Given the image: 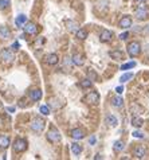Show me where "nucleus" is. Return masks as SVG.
<instances>
[{
    "instance_id": "27",
    "label": "nucleus",
    "mask_w": 149,
    "mask_h": 160,
    "mask_svg": "<svg viewBox=\"0 0 149 160\" xmlns=\"http://www.w3.org/2000/svg\"><path fill=\"white\" fill-rule=\"evenodd\" d=\"M75 35H77V38H78L79 41H85V39L88 38V31L83 30V28H79L78 31L75 32Z\"/></svg>"
},
{
    "instance_id": "20",
    "label": "nucleus",
    "mask_w": 149,
    "mask_h": 160,
    "mask_svg": "<svg viewBox=\"0 0 149 160\" xmlns=\"http://www.w3.org/2000/svg\"><path fill=\"white\" fill-rule=\"evenodd\" d=\"M0 36H1L3 39H8L9 36H11V31H9V28L7 26L0 27Z\"/></svg>"
},
{
    "instance_id": "26",
    "label": "nucleus",
    "mask_w": 149,
    "mask_h": 160,
    "mask_svg": "<svg viewBox=\"0 0 149 160\" xmlns=\"http://www.w3.org/2000/svg\"><path fill=\"white\" fill-rule=\"evenodd\" d=\"M110 57H111V59H117V61H120V59L124 58V54H122V51H120V50H113V51H110Z\"/></svg>"
},
{
    "instance_id": "28",
    "label": "nucleus",
    "mask_w": 149,
    "mask_h": 160,
    "mask_svg": "<svg viewBox=\"0 0 149 160\" xmlns=\"http://www.w3.org/2000/svg\"><path fill=\"white\" fill-rule=\"evenodd\" d=\"M113 149H114L116 152H121V151H124V149H125V144H124V141H121V140L116 141V143H114Z\"/></svg>"
},
{
    "instance_id": "9",
    "label": "nucleus",
    "mask_w": 149,
    "mask_h": 160,
    "mask_svg": "<svg viewBox=\"0 0 149 160\" xmlns=\"http://www.w3.org/2000/svg\"><path fill=\"white\" fill-rule=\"evenodd\" d=\"M145 155H146V149L144 148L142 145L135 147V149H133V156H135L136 159H144Z\"/></svg>"
},
{
    "instance_id": "2",
    "label": "nucleus",
    "mask_w": 149,
    "mask_h": 160,
    "mask_svg": "<svg viewBox=\"0 0 149 160\" xmlns=\"http://www.w3.org/2000/svg\"><path fill=\"white\" fill-rule=\"evenodd\" d=\"M126 49H128V54L130 57H137V55H140V52H141L140 43H138V42H136V41L128 43V47H126Z\"/></svg>"
},
{
    "instance_id": "18",
    "label": "nucleus",
    "mask_w": 149,
    "mask_h": 160,
    "mask_svg": "<svg viewBox=\"0 0 149 160\" xmlns=\"http://www.w3.org/2000/svg\"><path fill=\"white\" fill-rule=\"evenodd\" d=\"M63 104H64V102H62V100L56 98V97H54V98H51V100L48 101V105H50V106H53L54 109L62 108V106H63Z\"/></svg>"
},
{
    "instance_id": "22",
    "label": "nucleus",
    "mask_w": 149,
    "mask_h": 160,
    "mask_svg": "<svg viewBox=\"0 0 149 160\" xmlns=\"http://www.w3.org/2000/svg\"><path fill=\"white\" fill-rule=\"evenodd\" d=\"M124 105V100L121 98V97H113L111 98V106H114V108H121Z\"/></svg>"
},
{
    "instance_id": "16",
    "label": "nucleus",
    "mask_w": 149,
    "mask_h": 160,
    "mask_svg": "<svg viewBox=\"0 0 149 160\" xmlns=\"http://www.w3.org/2000/svg\"><path fill=\"white\" fill-rule=\"evenodd\" d=\"M105 121H106V124H108L109 127H111V128H114V127L118 125L117 117H114L113 114H108V116H106V119H105Z\"/></svg>"
},
{
    "instance_id": "7",
    "label": "nucleus",
    "mask_w": 149,
    "mask_h": 160,
    "mask_svg": "<svg viewBox=\"0 0 149 160\" xmlns=\"http://www.w3.org/2000/svg\"><path fill=\"white\" fill-rule=\"evenodd\" d=\"M111 39H113V32L110 30H103L99 35V41L102 43H109V42H111Z\"/></svg>"
},
{
    "instance_id": "38",
    "label": "nucleus",
    "mask_w": 149,
    "mask_h": 160,
    "mask_svg": "<svg viewBox=\"0 0 149 160\" xmlns=\"http://www.w3.org/2000/svg\"><path fill=\"white\" fill-rule=\"evenodd\" d=\"M144 32H145V34H149V24H146V26L144 27Z\"/></svg>"
},
{
    "instance_id": "33",
    "label": "nucleus",
    "mask_w": 149,
    "mask_h": 160,
    "mask_svg": "<svg viewBox=\"0 0 149 160\" xmlns=\"http://www.w3.org/2000/svg\"><path fill=\"white\" fill-rule=\"evenodd\" d=\"M9 6V0H0V8L4 9Z\"/></svg>"
},
{
    "instance_id": "12",
    "label": "nucleus",
    "mask_w": 149,
    "mask_h": 160,
    "mask_svg": "<svg viewBox=\"0 0 149 160\" xmlns=\"http://www.w3.org/2000/svg\"><path fill=\"white\" fill-rule=\"evenodd\" d=\"M136 17L138 20H145L148 17V8L146 7H140L138 9H136Z\"/></svg>"
},
{
    "instance_id": "3",
    "label": "nucleus",
    "mask_w": 149,
    "mask_h": 160,
    "mask_svg": "<svg viewBox=\"0 0 149 160\" xmlns=\"http://www.w3.org/2000/svg\"><path fill=\"white\" fill-rule=\"evenodd\" d=\"M27 147H28L27 140H24V139H16V140L14 141V145H12V148H14L15 152L22 153V152H24V151L27 149Z\"/></svg>"
},
{
    "instance_id": "17",
    "label": "nucleus",
    "mask_w": 149,
    "mask_h": 160,
    "mask_svg": "<svg viewBox=\"0 0 149 160\" xmlns=\"http://www.w3.org/2000/svg\"><path fill=\"white\" fill-rule=\"evenodd\" d=\"M11 141H9V137L6 136V135H0V148L1 149H6L9 147Z\"/></svg>"
},
{
    "instance_id": "29",
    "label": "nucleus",
    "mask_w": 149,
    "mask_h": 160,
    "mask_svg": "<svg viewBox=\"0 0 149 160\" xmlns=\"http://www.w3.org/2000/svg\"><path fill=\"white\" fill-rule=\"evenodd\" d=\"M132 78H133V73H125V74H122V76L120 77V82L121 84H125V82L130 81Z\"/></svg>"
},
{
    "instance_id": "1",
    "label": "nucleus",
    "mask_w": 149,
    "mask_h": 160,
    "mask_svg": "<svg viewBox=\"0 0 149 160\" xmlns=\"http://www.w3.org/2000/svg\"><path fill=\"white\" fill-rule=\"evenodd\" d=\"M44 127H46V121L42 117H35L31 121V129L34 132H36V133H41L44 129Z\"/></svg>"
},
{
    "instance_id": "32",
    "label": "nucleus",
    "mask_w": 149,
    "mask_h": 160,
    "mask_svg": "<svg viewBox=\"0 0 149 160\" xmlns=\"http://www.w3.org/2000/svg\"><path fill=\"white\" fill-rule=\"evenodd\" d=\"M136 66V62H129V63H125L121 66V70H129L132 69V67H135Z\"/></svg>"
},
{
    "instance_id": "21",
    "label": "nucleus",
    "mask_w": 149,
    "mask_h": 160,
    "mask_svg": "<svg viewBox=\"0 0 149 160\" xmlns=\"http://www.w3.org/2000/svg\"><path fill=\"white\" fill-rule=\"evenodd\" d=\"M27 23V16L26 15H19L16 19H15V24L18 27H23Z\"/></svg>"
},
{
    "instance_id": "36",
    "label": "nucleus",
    "mask_w": 149,
    "mask_h": 160,
    "mask_svg": "<svg viewBox=\"0 0 149 160\" xmlns=\"http://www.w3.org/2000/svg\"><path fill=\"white\" fill-rule=\"evenodd\" d=\"M19 47H20V44H19V42H15V43H12L11 49H12V50H19Z\"/></svg>"
},
{
    "instance_id": "23",
    "label": "nucleus",
    "mask_w": 149,
    "mask_h": 160,
    "mask_svg": "<svg viewBox=\"0 0 149 160\" xmlns=\"http://www.w3.org/2000/svg\"><path fill=\"white\" fill-rule=\"evenodd\" d=\"M132 125L133 127H136V128H141V127L144 125V120L141 119V117H133L132 119Z\"/></svg>"
},
{
    "instance_id": "25",
    "label": "nucleus",
    "mask_w": 149,
    "mask_h": 160,
    "mask_svg": "<svg viewBox=\"0 0 149 160\" xmlns=\"http://www.w3.org/2000/svg\"><path fill=\"white\" fill-rule=\"evenodd\" d=\"M79 86H81L82 89H90V87L93 86V81H91V79H89V78L82 79V81L79 82Z\"/></svg>"
},
{
    "instance_id": "40",
    "label": "nucleus",
    "mask_w": 149,
    "mask_h": 160,
    "mask_svg": "<svg viewBox=\"0 0 149 160\" xmlns=\"http://www.w3.org/2000/svg\"><path fill=\"white\" fill-rule=\"evenodd\" d=\"M146 0H136V3H145Z\"/></svg>"
},
{
    "instance_id": "13",
    "label": "nucleus",
    "mask_w": 149,
    "mask_h": 160,
    "mask_svg": "<svg viewBox=\"0 0 149 160\" xmlns=\"http://www.w3.org/2000/svg\"><path fill=\"white\" fill-rule=\"evenodd\" d=\"M46 63L50 65V66H54V65H56L59 62V57L56 55V54H54V52H51V54H48V55H46Z\"/></svg>"
},
{
    "instance_id": "4",
    "label": "nucleus",
    "mask_w": 149,
    "mask_h": 160,
    "mask_svg": "<svg viewBox=\"0 0 149 160\" xmlns=\"http://www.w3.org/2000/svg\"><path fill=\"white\" fill-rule=\"evenodd\" d=\"M99 93L98 92H90V93H88L85 96V98H83V101L86 102V104H89V105H98V102H99Z\"/></svg>"
},
{
    "instance_id": "30",
    "label": "nucleus",
    "mask_w": 149,
    "mask_h": 160,
    "mask_svg": "<svg viewBox=\"0 0 149 160\" xmlns=\"http://www.w3.org/2000/svg\"><path fill=\"white\" fill-rule=\"evenodd\" d=\"M39 111H41V113L43 114V116H48L50 114V106L48 105H42L41 108H39Z\"/></svg>"
},
{
    "instance_id": "35",
    "label": "nucleus",
    "mask_w": 149,
    "mask_h": 160,
    "mask_svg": "<svg viewBox=\"0 0 149 160\" xmlns=\"http://www.w3.org/2000/svg\"><path fill=\"white\" fill-rule=\"evenodd\" d=\"M133 136H135V137H138V139H142V137H144V135L141 133V132L136 131V132H133Z\"/></svg>"
},
{
    "instance_id": "37",
    "label": "nucleus",
    "mask_w": 149,
    "mask_h": 160,
    "mask_svg": "<svg viewBox=\"0 0 149 160\" xmlns=\"http://www.w3.org/2000/svg\"><path fill=\"white\" fill-rule=\"evenodd\" d=\"M116 92H117L118 94H121L124 92V87L122 86H118V87H116Z\"/></svg>"
},
{
    "instance_id": "34",
    "label": "nucleus",
    "mask_w": 149,
    "mask_h": 160,
    "mask_svg": "<svg viewBox=\"0 0 149 160\" xmlns=\"http://www.w3.org/2000/svg\"><path fill=\"white\" fill-rule=\"evenodd\" d=\"M118 38H120L121 41H126V39L129 38V32H128V31H126V32H122V34H121Z\"/></svg>"
},
{
    "instance_id": "8",
    "label": "nucleus",
    "mask_w": 149,
    "mask_h": 160,
    "mask_svg": "<svg viewBox=\"0 0 149 160\" xmlns=\"http://www.w3.org/2000/svg\"><path fill=\"white\" fill-rule=\"evenodd\" d=\"M132 23H133V20H132V17L129 16V15H125V16L121 17L120 23H118V26H120V28H129V27H132Z\"/></svg>"
},
{
    "instance_id": "39",
    "label": "nucleus",
    "mask_w": 149,
    "mask_h": 160,
    "mask_svg": "<svg viewBox=\"0 0 149 160\" xmlns=\"http://www.w3.org/2000/svg\"><path fill=\"white\" fill-rule=\"evenodd\" d=\"M94 143H95V137H90V144H94Z\"/></svg>"
},
{
    "instance_id": "15",
    "label": "nucleus",
    "mask_w": 149,
    "mask_h": 160,
    "mask_svg": "<svg viewBox=\"0 0 149 160\" xmlns=\"http://www.w3.org/2000/svg\"><path fill=\"white\" fill-rule=\"evenodd\" d=\"M42 96H43V93H42L41 89H34V90L30 92V98L32 101H39L42 98Z\"/></svg>"
},
{
    "instance_id": "11",
    "label": "nucleus",
    "mask_w": 149,
    "mask_h": 160,
    "mask_svg": "<svg viewBox=\"0 0 149 160\" xmlns=\"http://www.w3.org/2000/svg\"><path fill=\"white\" fill-rule=\"evenodd\" d=\"M85 55L83 54H74L73 58H71V61H73V63L75 65V66H83V63H85Z\"/></svg>"
},
{
    "instance_id": "19",
    "label": "nucleus",
    "mask_w": 149,
    "mask_h": 160,
    "mask_svg": "<svg viewBox=\"0 0 149 160\" xmlns=\"http://www.w3.org/2000/svg\"><path fill=\"white\" fill-rule=\"evenodd\" d=\"M66 26H67V30L70 32H77L79 30V24L74 20H67L66 22Z\"/></svg>"
},
{
    "instance_id": "14",
    "label": "nucleus",
    "mask_w": 149,
    "mask_h": 160,
    "mask_svg": "<svg viewBox=\"0 0 149 160\" xmlns=\"http://www.w3.org/2000/svg\"><path fill=\"white\" fill-rule=\"evenodd\" d=\"M70 136L73 137L74 140H82L83 137H85V132L82 131L81 128H75V129H73V131H71Z\"/></svg>"
},
{
    "instance_id": "6",
    "label": "nucleus",
    "mask_w": 149,
    "mask_h": 160,
    "mask_svg": "<svg viewBox=\"0 0 149 160\" xmlns=\"http://www.w3.org/2000/svg\"><path fill=\"white\" fill-rule=\"evenodd\" d=\"M0 59H3V61L7 62V63H11V62L15 59V55L9 49H3L1 51H0Z\"/></svg>"
},
{
    "instance_id": "24",
    "label": "nucleus",
    "mask_w": 149,
    "mask_h": 160,
    "mask_svg": "<svg viewBox=\"0 0 149 160\" xmlns=\"http://www.w3.org/2000/svg\"><path fill=\"white\" fill-rule=\"evenodd\" d=\"M71 152H73L74 155H81L82 153V145L81 144H78V143H73L71 144Z\"/></svg>"
},
{
    "instance_id": "5",
    "label": "nucleus",
    "mask_w": 149,
    "mask_h": 160,
    "mask_svg": "<svg viewBox=\"0 0 149 160\" xmlns=\"http://www.w3.org/2000/svg\"><path fill=\"white\" fill-rule=\"evenodd\" d=\"M46 137L50 143H58V141H61V133H59V131L56 128L50 129V131L47 132Z\"/></svg>"
},
{
    "instance_id": "10",
    "label": "nucleus",
    "mask_w": 149,
    "mask_h": 160,
    "mask_svg": "<svg viewBox=\"0 0 149 160\" xmlns=\"http://www.w3.org/2000/svg\"><path fill=\"white\" fill-rule=\"evenodd\" d=\"M23 28H24V31H26L27 34H30V35H35L36 32H38V26H36L35 23H32V22L26 23Z\"/></svg>"
},
{
    "instance_id": "31",
    "label": "nucleus",
    "mask_w": 149,
    "mask_h": 160,
    "mask_svg": "<svg viewBox=\"0 0 149 160\" xmlns=\"http://www.w3.org/2000/svg\"><path fill=\"white\" fill-rule=\"evenodd\" d=\"M88 77H89V79H91V81H95L97 78H98V76H97V73L95 71H93V70H89L88 71Z\"/></svg>"
}]
</instances>
